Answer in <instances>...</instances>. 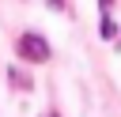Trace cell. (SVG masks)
Returning <instances> with one entry per match:
<instances>
[{
    "instance_id": "obj_1",
    "label": "cell",
    "mask_w": 121,
    "mask_h": 117,
    "mask_svg": "<svg viewBox=\"0 0 121 117\" xmlns=\"http://www.w3.org/2000/svg\"><path fill=\"white\" fill-rule=\"evenodd\" d=\"M19 57L30 60V64H42V60H49V42L42 34H23L19 38Z\"/></svg>"
},
{
    "instance_id": "obj_2",
    "label": "cell",
    "mask_w": 121,
    "mask_h": 117,
    "mask_svg": "<svg viewBox=\"0 0 121 117\" xmlns=\"http://www.w3.org/2000/svg\"><path fill=\"white\" fill-rule=\"evenodd\" d=\"M98 34H102L106 42H110V38H117V23H113L110 15H102V23H98Z\"/></svg>"
}]
</instances>
